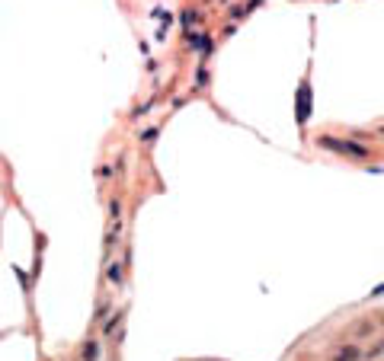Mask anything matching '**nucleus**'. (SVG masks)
<instances>
[{
	"label": "nucleus",
	"instance_id": "f257e3e1",
	"mask_svg": "<svg viewBox=\"0 0 384 361\" xmlns=\"http://www.w3.org/2000/svg\"><path fill=\"white\" fill-rule=\"evenodd\" d=\"M317 147L336 151L343 157H355V160H365V157H368V151H365L362 144H355V141H339V138H317Z\"/></svg>",
	"mask_w": 384,
	"mask_h": 361
},
{
	"label": "nucleus",
	"instance_id": "f03ea898",
	"mask_svg": "<svg viewBox=\"0 0 384 361\" xmlns=\"http://www.w3.org/2000/svg\"><path fill=\"white\" fill-rule=\"evenodd\" d=\"M308 115H311V83L301 80V86H298V122L301 125L308 122Z\"/></svg>",
	"mask_w": 384,
	"mask_h": 361
},
{
	"label": "nucleus",
	"instance_id": "7ed1b4c3",
	"mask_svg": "<svg viewBox=\"0 0 384 361\" xmlns=\"http://www.w3.org/2000/svg\"><path fill=\"white\" fill-rule=\"evenodd\" d=\"M13 275L20 278V288H23V294H26V297H32V278L26 275V272H23L20 266H13Z\"/></svg>",
	"mask_w": 384,
	"mask_h": 361
},
{
	"label": "nucleus",
	"instance_id": "20e7f679",
	"mask_svg": "<svg viewBox=\"0 0 384 361\" xmlns=\"http://www.w3.org/2000/svg\"><path fill=\"white\" fill-rule=\"evenodd\" d=\"M106 278H109V285L122 288V266H119V262H109V266H106Z\"/></svg>",
	"mask_w": 384,
	"mask_h": 361
},
{
	"label": "nucleus",
	"instance_id": "39448f33",
	"mask_svg": "<svg viewBox=\"0 0 384 361\" xmlns=\"http://www.w3.org/2000/svg\"><path fill=\"white\" fill-rule=\"evenodd\" d=\"M83 361H100V342H86L83 345Z\"/></svg>",
	"mask_w": 384,
	"mask_h": 361
},
{
	"label": "nucleus",
	"instance_id": "423d86ee",
	"mask_svg": "<svg viewBox=\"0 0 384 361\" xmlns=\"http://www.w3.org/2000/svg\"><path fill=\"white\" fill-rule=\"evenodd\" d=\"M122 316H125V310H119L116 316H109V320H106V329H103V332H106V336H116V329H119Z\"/></svg>",
	"mask_w": 384,
	"mask_h": 361
},
{
	"label": "nucleus",
	"instance_id": "0eeeda50",
	"mask_svg": "<svg viewBox=\"0 0 384 361\" xmlns=\"http://www.w3.org/2000/svg\"><path fill=\"white\" fill-rule=\"evenodd\" d=\"M336 361H359V348H352V345L343 348V351L336 355Z\"/></svg>",
	"mask_w": 384,
	"mask_h": 361
},
{
	"label": "nucleus",
	"instance_id": "6e6552de",
	"mask_svg": "<svg viewBox=\"0 0 384 361\" xmlns=\"http://www.w3.org/2000/svg\"><path fill=\"white\" fill-rule=\"evenodd\" d=\"M157 135H160V128H157V125H151L147 131H141V141H154Z\"/></svg>",
	"mask_w": 384,
	"mask_h": 361
},
{
	"label": "nucleus",
	"instance_id": "1a4fd4ad",
	"mask_svg": "<svg viewBox=\"0 0 384 361\" xmlns=\"http://www.w3.org/2000/svg\"><path fill=\"white\" fill-rule=\"evenodd\" d=\"M109 214H112V217H119V214H122V201H119V198H112V201H109Z\"/></svg>",
	"mask_w": 384,
	"mask_h": 361
},
{
	"label": "nucleus",
	"instance_id": "9d476101",
	"mask_svg": "<svg viewBox=\"0 0 384 361\" xmlns=\"http://www.w3.org/2000/svg\"><path fill=\"white\" fill-rule=\"evenodd\" d=\"M103 316H109V304H100V307H96V320H103Z\"/></svg>",
	"mask_w": 384,
	"mask_h": 361
},
{
	"label": "nucleus",
	"instance_id": "9b49d317",
	"mask_svg": "<svg viewBox=\"0 0 384 361\" xmlns=\"http://www.w3.org/2000/svg\"><path fill=\"white\" fill-rule=\"evenodd\" d=\"M196 80H199V86H205V83H208V70H205V67L199 70V77H196Z\"/></svg>",
	"mask_w": 384,
	"mask_h": 361
},
{
	"label": "nucleus",
	"instance_id": "f8f14e48",
	"mask_svg": "<svg viewBox=\"0 0 384 361\" xmlns=\"http://www.w3.org/2000/svg\"><path fill=\"white\" fill-rule=\"evenodd\" d=\"M381 135H384V128H381Z\"/></svg>",
	"mask_w": 384,
	"mask_h": 361
}]
</instances>
